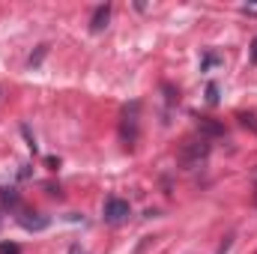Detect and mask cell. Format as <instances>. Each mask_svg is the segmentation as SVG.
Returning a JSON list of instances; mask_svg holds the SVG:
<instances>
[{"label":"cell","instance_id":"cell-13","mask_svg":"<svg viewBox=\"0 0 257 254\" xmlns=\"http://www.w3.org/2000/svg\"><path fill=\"white\" fill-rule=\"evenodd\" d=\"M69 254H87L81 245H69Z\"/></svg>","mask_w":257,"mask_h":254},{"label":"cell","instance_id":"cell-2","mask_svg":"<svg viewBox=\"0 0 257 254\" xmlns=\"http://www.w3.org/2000/svg\"><path fill=\"white\" fill-rule=\"evenodd\" d=\"M138 114H141V105L132 102V105L123 108V117H120V138H123V144H126L128 150L138 141Z\"/></svg>","mask_w":257,"mask_h":254},{"label":"cell","instance_id":"cell-8","mask_svg":"<svg viewBox=\"0 0 257 254\" xmlns=\"http://www.w3.org/2000/svg\"><path fill=\"white\" fill-rule=\"evenodd\" d=\"M206 102H209V105H218V87H215V84L206 87Z\"/></svg>","mask_w":257,"mask_h":254},{"label":"cell","instance_id":"cell-7","mask_svg":"<svg viewBox=\"0 0 257 254\" xmlns=\"http://www.w3.org/2000/svg\"><path fill=\"white\" fill-rule=\"evenodd\" d=\"M239 123H242L245 129H251V132L257 135V117L254 114H245V111H242V114H239Z\"/></svg>","mask_w":257,"mask_h":254},{"label":"cell","instance_id":"cell-12","mask_svg":"<svg viewBox=\"0 0 257 254\" xmlns=\"http://www.w3.org/2000/svg\"><path fill=\"white\" fill-rule=\"evenodd\" d=\"M218 63V57H215V54H209V57H203V69H206V66H215Z\"/></svg>","mask_w":257,"mask_h":254},{"label":"cell","instance_id":"cell-9","mask_svg":"<svg viewBox=\"0 0 257 254\" xmlns=\"http://www.w3.org/2000/svg\"><path fill=\"white\" fill-rule=\"evenodd\" d=\"M200 129H203L206 135H221V132H224L221 126H215V123H206V120H200Z\"/></svg>","mask_w":257,"mask_h":254},{"label":"cell","instance_id":"cell-1","mask_svg":"<svg viewBox=\"0 0 257 254\" xmlns=\"http://www.w3.org/2000/svg\"><path fill=\"white\" fill-rule=\"evenodd\" d=\"M206 156H209V141L206 138H194V141H186V147L180 153V162H183L186 171H192L200 162H206Z\"/></svg>","mask_w":257,"mask_h":254},{"label":"cell","instance_id":"cell-5","mask_svg":"<svg viewBox=\"0 0 257 254\" xmlns=\"http://www.w3.org/2000/svg\"><path fill=\"white\" fill-rule=\"evenodd\" d=\"M108 18H111V6L105 3V6H96V12H93V18H90V30H102L105 24H108Z\"/></svg>","mask_w":257,"mask_h":254},{"label":"cell","instance_id":"cell-4","mask_svg":"<svg viewBox=\"0 0 257 254\" xmlns=\"http://www.w3.org/2000/svg\"><path fill=\"white\" fill-rule=\"evenodd\" d=\"M18 224L27 227V230H42V227H48V218L45 215H36V212H21L18 215Z\"/></svg>","mask_w":257,"mask_h":254},{"label":"cell","instance_id":"cell-6","mask_svg":"<svg viewBox=\"0 0 257 254\" xmlns=\"http://www.w3.org/2000/svg\"><path fill=\"white\" fill-rule=\"evenodd\" d=\"M0 200L6 203V206H18V194H15V189H0Z\"/></svg>","mask_w":257,"mask_h":254},{"label":"cell","instance_id":"cell-14","mask_svg":"<svg viewBox=\"0 0 257 254\" xmlns=\"http://www.w3.org/2000/svg\"><path fill=\"white\" fill-rule=\"evenodd\" d=\"M251 60L257 63V39H254V48H251Z\"/></svg>","mask_w":257,"mask_h":254},{"label":"cell","instance_id":"cell-11","mask_svg":"<svg viewBox=\"0 0 257 254\" xmlns=\"http://www.w3.org/2000/svg\"><path fill=\"white\" fill-rule=\"evenodd\" d=\"M242 12H245V15H257V3H245Z\"/></svg>","mask_w":257,"mask_h":254},{"label":"cell","instance_id":"cell-10","mask_svg":"<svg viewBox=\"0 0 257 254\" xmlns=\"http://www.w3.org/2000/svg\"><path fill=\"white\" fill-rule=\"evenodd\" d=\"M0 254H21V248L15 242H0Z\"/></svg>","mask_w":257,"mask_h":254},{"label":"cell","instance_id":"cell-3","mask_svg":"<svg viewBox=\"0 0 257 254\" xmlns=\"http://www.w3.org/2000/svg\"><path fill=\"white\" fill-rule=\"evenodd\" d=\"M128 203L126 200H120V197H111V200H105V221L108 224H123L128 218Z\"/></svg>","mask_w":257,"mask_h":254}]
</instances>
